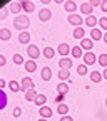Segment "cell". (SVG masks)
Returning <instances> with one entry per match:
<instances>
[{
	"label": "cell",
	"instance_id": "cell-1",
	"mask_svg": "<svg viewBox=\"0 0 107 121\" xmlns=\"http://www.w3.org/2000/svg\"><path fill=\"white\" fill-rule=\"evenodd\" d=\"M13 25L17 30L20 32H27V29L30 27V20H28V15H17L13 20Z\"/></svg>",
	"mask_w": 107,
	"mask_h": 121
},
{
	"label": "cell",
	"instance_id": "cell-2",
	"mask_svg": "<svg viewBox=\"0 0 107 121\" xmlns=\"http://www.w3.org/2000/svg\"><path fill=\"white\" fill-rule=\"evenodd\" d=\"M27 54H28V57L32 59V60L39 59V57H40V49H39V45H35V44H30L28 47H27Z\"/></svg>",
	"mask_w": 107,
	"mask_h": 121
},
{
	"label": "cell",
	"instance_id": "cell-3",
	"mask_svg": "<svg viewBox=\"0 0 107 121\" xmlns=\"http://www.w3.org/2000/svg\"><path fill=\"white\" fill-rule=\"evenodd\" d=\"M82 15H79V13H72V15H69V24H72V25H75V27H82ZM85 22V20H84Z\"/></svg>",
	"mask_w": 107,
	"mask_h": 121
},
{
	"label": "cell",
	"instance_id": "cell-4",
	"mask_svg": "<svg viewBox=\"0 0 107 121\" xmlns=\"http://www.w3.org/2000/svg\"><path fill=\"white\" fill-rule=\"evenodd\" d=\"M82 59H84V64L85 66H92V64H95V60H99V57H95L94 52H85Z\"/></svg>",
	"mask_w": 107,
	"mask_h": 121
},
{
	"label": "cell",
	"instance_id": "cell-5",
	"mask_svg": "<svg viewBox=\"0 0 107 121\" xmlns=\"http://www.w3.org/2000/svg\"><path fill=\"white\" fill-rule=\"evenodd\" d=\"M20 86H22V91H32L34 87H35V84H34V81L30 79V78H24L22 81H20Z\"/></svg>",
	"mask_w": 107,
	"mask_h": 121
},
{
	"label": "cell",
	"instance_id": "cell-6",
	"mask_svg": "<svg viewBox=\"0 0 107 121\" xmlns=\"http://www.w3.org/2000/svg\"><path fill=\"white\" fill-rule=\"evenodd\" d=\"M57 52L62 56V57H67L69 56V52H72V47L69 44H65V42H62V44H59V47H57Z\"/></svg>",
	"mask_w": 107,
	"mask_h": 121
},
{
	"label": "cell",
	"instance_id": "cell-7",
	"mask_svg": "<svg viewBox=\"0 0 107 121\" xmlns=\"http://www.w3.org/2000/svg\"><path fill=\"white\" fill-rule=\"evenodd\" d=\"M50 19H52L50 9H42V10L39 12V20H40V22H47V20H50Z\"/></svg>",
	"mask_w": 107,
	"mask_h": 121
},
{
	"label": "cell",
	"instance_id": "cell-8",
	"mask_svg": "<svg viewBox=\"0 0 107 121\" xmlns=\"http://www.w3.org/2000/svg\"><path fill=\"white\" fill-rule=\"evenodd\" d=\"M90 39L92 40H100V39H104V34H102V29H99V27H94L92 30H90Z\"/></svg>",
	"mask_w": 107,
	"mask_h": 121
},
{
	"label": "cell",
	"instance_id": "cell-9",
	"mask_svg": "<svg viewBox=\"0 0 107 121\" xmlns=\"http://www.w3.org/2000/svg\"><path fill=\"white\" fill-rule=\"evenodd\" d=\"M80 47L87 52H92V47H94V40L92 39H82L80 40Z\"/></svg>",
	"mask_w": 107,
	"mask_h": 121
},
{
	"label": "cell",
	"instance_id": "cell-10",
	"mask_svg": "<svg viewBox=\"0 0 107 121\" xmlns=\"http://www.w3.org/2000/svg\"><path fill=\"white\" fill-rule=\"evenodd\" d=\"M39 114H40V118H44V119H49V118L52 116V109L49 108V106H42V108H39Z\"/></svg>",
	"mask_w": 107,
	"mask_h": 121
},
{
	"label": "cell",
	"instance_id": "cell-11",
	"mask_svg": "<svg viewBox=\"0 0 107 121\" xmlns=\"http://www.w3.org/2000/svg\"><path fill=\"white\" fill-rule=\"evenodd\" d=\"M92 10H94V7L90 5V2H84V4L80 5V12H82L84 15H87V17H89V15H92Z\"/></svg>",
	"mask_w": 107,
	"mask_h": 121
},
{
	"label": "cell",
	"instance_id": "cell-12",
	"mask_svg": "<svg viewBox=\"0 0 107 121\" xmlns=\"http://www.w3.org/2000/svg\"><path fill=\"white\" fill-rule=\"evenodd\" d=\"M19 42L24 44V45H30V34H28V30L19 34Z\"/></svg>",
	"mask_w": 107,
	"mask_h": 121
},
{
	"label": "cell",
	"instance_id": "cell-13",
	"mask_svg": "<svg viewBox=\"0 0 107 121\" xmlns=\"http://www.w3.org/2000/svg\"><path fill=\"white\" fill-rule=\"evenodd\" d=\"M59 66H60V69H67V71H70V67H72V60L69 59V57H62L59 60Z\"/></svg>",
	"mask_w": 107,
	"mask_h": 121
},
{
	"label": "cell",
	"instance_id": "cell-14",
	"mask_svg": "<svg viewBox=\"0 0 107 121\" xmlns=\"http://www.w3.org/2000/svg\"><path fill=\"white\" fill-rule=\"evenodd\" d=\"M40 78H42V81H50V78H52V71H50V67H42V71H40Z\"/></svg>",
	"mask_w": 107,
	"mask_h": 121
},
{
	"label": "cell",
	"instance_id": "cell-15",
	"mask_svg": "<svg viewBox=\"0 0 107 121\" xmlns=\"http://www.w3.org/2000/svg\"><path fill=\"white\" fill-rule=\"evenodd\" d=\"M64 9L72 15V13H75V10L80 9V7H77V4H75V2H65V4H64Z\"/></svg>",
	"mask_w": 107,
	"mask_h": 121
},
{
	"label": "cell",
	"instance_id": "cell-16",
	"mask_svg": "<svg viewBox=\"0 0 107 121\" xmlns=\"http://www.w3.org/2000/svg\"><path fill=\"white\" fill-rule=\"evenodd\" d=\"M22 9H24L27 13H30V12H34V10H35V5H34V2H28V0H22Z\"/></svg>",
	"mask_w": 107,
	"mask_h": 121
},
{
	"label": "cell",
	"instance_id": "cell-17",
	"mask_svg": "<svg viewBox=\"0 0 107 121\" xmlns=\"http://www.w3.org/2000/svg\"><path fill=\"white\" fill-rule=\"evenodd\" d=\"M84 35H85V30H84V27H75V29H74V37H75V39L82 40V39H85Z\"/></svg>",
	"mask_w": 107,
	"mask_h": 121
},
{
	"label": "cell",
	"instance_id": "cell-18",
	"mask_svg": "<svg viewBox=\"0 0 107 121\" xmlns=\"http://www.w3.org/2000/svg\"><path fill=\"white\" fill-rule=\"evenodd\" d=\"M24 67H25L27 72H34V71L37 69V62H35V60H25Z\"/></svg>",
	"mask_w": 107,
	"mask_h": 121
},
{
	"label": "cell",
	"instance_id": "cell-19",
	"mask_svg": "<svg viewBox=\"0 0 107 121\" xmlns=\"http://www.w3.org/2000/svg\"><path fill=\"white\" fill-rule=\"evenodd\" d=\"M102 79H104L102 72H99V71H92V72H90V81H92V82H100Z\"/></svg>",
	"mask_w": 107,
	"mask_h": 121
},
{
	"label": "cell",
	"instance_id": "cell-20",
	"mask_svg": "<svg viewBox=\"0 0 107 121\" xmlns=\"http://www.w3.org/2000/svg\"><path fill=\"white\" fill-rule=\"evenodd\" d=\"M95 24H99V19H95V15H89V17L85 19V25H89L90 29H94Z\"/></svg>",
	"mask_w": 107,
	"mask_h": 121
},
{
	"label": "cell",
	"instance_id": "cell-21",
	"mask_svg": "<svg viewBox=\"0 0 107 121\" xmlns=\"http://www.w3.org/2000/svg\"><path fill=\"white\" fill-rule=\"evenodd\" d=\"M37 91L35 89H32V91H27V93H25V101H34L35 103V99H37Z\"/></svg>",
	"mask_w": 107,
	"mask_h": 121
},
{
	"label": "cell",
	"instance_id": "cell-22",
	"mask_svg": "<svg viewBox=\"0 0 107 121\" xmlns=\"http://www.w3.org/2000/svg\"><path fill=\"white\" fill-rule=\"evenodd\" d=\"M57 113H59L60 116H67V113H69V106L64 104V103L59 104V106H57Z\"/></svg>",
	"mask_w": 107,
	"mask_h": 121
},
{
	"label": "cell",
	"instance_id": "cell-23",
	"mask_svg": "<svg viewBox=\"0 0 107 121\" xmlns=\"http://www.w3.org/2000/svg\"><path fill=\"white\" fill-rule=\"evenodd\" d=\"M22 10V2H12L10 4V12L12 13H19Z\"/></svg>",
	"mask_w": 107,
	"mask_h": 121
},
{
	"label": "cell",
	"instance_id": "cell-24",
	"mask_svg": "<svg viewBox=\"0 0 107 121\" xmlns=\"http://www.w3.org/2000/svg\"><path fill=\"white\" fill-rule=\"evenodd\" d=\"M7 108V94L5 91L0 89V109H5Z\"/></svg>",
	"mask_w": 107,
	"mask_h": 121
},
{
	"label": "cell",
	"instance_id": "cell-25",
	"mask_svg": "<svg viewBox=\"0 0 107 121\" xmlns=\"http://www.w3.org/2000/svg\"><path fill=\"white\" fill-rule=\"evenodd\" d=\"M57 93H59V94H64V96H65V94L69 93V86H67L65 82H60V84L57 86Z\"/></svg>",
	"mask_w": 107,
	"mask_h": 121
},
{
	"label": "cell",
	"instance_id": "cell-26",
	"mask_svg": "<svg viewBox=\"0 0 107 121\" xmlns=\"http://www.w3.org/2000/svg\"><path fill=\"white\" fill-rule=\"evenodd\" d=\"M69 74H70V71H67V69H60L57 76H59V79L64 82V81H67V79H69Z\"/></svg>",
	"mask_w": 107,
	"mask_h": 121
},
{
	"label": "cell",
	"instance_id": "cell-27",
	"mask_svg": "<svg viewBox=\"0 0 107 121\" xmlns=\"http://www.w3.org/2000/svg\"><path fill=\"white\" fill-rule=\"evenodd\" d=\"M45 103H47V96H45V94H39L37 99H35V104L39 106V108H42V106H45Z\"/></svg>",
	"mask_w": 107,
	"mask_h": 121
},
{
	"label": "cell",
	"instance_id": "cell-28",
	"mask_svg": "<svg viewBox=\"0 0 107 121\" xmlns=\"http://www.w3.org/2000/svg\"><path fill=\"white\" fill-rule=\"evenodd\" d=\"M72 57H75V59H79V57H82V47L80 45H75V47H72Z\"/></svg>",
	"mask_w": 107,
	"mask_h": 121
},
{
	"label": "cell",
	"instance_id": "cell-29",
	"mask_svg": "<svg viewBox=\"0 0 107 121\" xmlns=\"http://www.w3.org/2000/svg\"><path fill=\"white\" fill-rule=\"evenodd\" d=\"M8 87H10V91H13V93H19V91H22V86H20L17 81H10V82H8Z\"/></svg>",
	"mask_w": 107,
	"mask_h": 121
},
{
	"label": "cell",
	"instance_id": "cell-30",
	"mask_svg": "<svg viewBox=\"0 0 107 121\" xmlns=\"http://www.w3.org/2000/svg\"><path fill=\"white\" fill-rule=\"evenodd\" d=\"M44 56L47 57V59H52V57L55 56V51H54V47H45V49H44Z\"/></svg>",
	"mask_w": 107,
	"mask_h": 121
},
{
	"label": "cell",
	"instance_id": "cell-31",
	"mask_svg": "<svg viewBox=\"0 0 107 121\" xmlns=\"http://www.w3.org/2000/svg\"><path fill=\"white\" fill-rule=\"evenodd\" d=\"M0 37H2V40H8L12 37V34H10L8 29H2V30H0Z\"/></svg>",
	"mask_w": 107,
	"mask_h": 121
},
{
	"label": "cell",
	"instance_id": "cell-32",
	"mask_svg": "<svg viewBox=\"0 0 107 121\" xmlns=\"http://www.w3.org/2000/svg\"><path fill=\"white\" fill-rule=\"evenodd\" d=\"M97 62L102 66V67H105L107 69V54H100L99 56V60H97Z\"/></svg>",
	"mask_w": 107,
	"mask_h": 121
},
{
	"label": "cell",
	"instance_id": "cell-33",
	"mask_svg": "<svg viewBox=\"0 0 107 121\" xmlns=\"http://www.w3.org/2000/svg\"><path fill=\"white\" fill-rule=\"evenodd\" d=\"M99 29H102V30L107 32V17H100L99 19Z\"/></svg>",
	"mask_w": 107,
	"mask_h": 121
},
{
	"label": "cell",
	"instance_id": "cell-34",
	"mask_svg": "<svg viewBox=\"0 0 107 121\" xmlns=\"http://www.w3.org/2000/svg\"><path fill=\"white\" fill-rule=\"evenodd\" d=\"M13 62L19 66V64H25V60H24V57L20 54H13Z\"/></svg>",
	"mask_w": 107,
	"mask_h": 121
},
{
	"label": "cell",
	"instance_id": "cell-35",
	"mask_svg": "<svg viewBox=\"0 0 107 121\" xmlns=\"http://www.w3.org/2000/svg\"><path fill=\"white\" fill-rule=\"evenodd\" d=\"M12 114H13L15 118H20V116H22V108H20V106H15L13 111H12Z\"/></svg>",
	"mask_w": 107,
	"mask_h": 121
},
{
	"label": "cell",
	"instance_id": "cell-36",
	"mask_svg": "<svg viewBox=\"0 0 107 121\" xmlns=\"http://www.w3.org/2000/svg\"><path fill=\"white\" fill-rule=\"evenodd\" d=\"M77 72H79L80 76L87 74V66H85V64H80V66H77Z\"/></svg>",
	"mask_w": 107,
	"mask_h": 121
},
{
	"label": "cell",
	"instance_id": "cell-37",
	"mask_svg": "<svg viewBox=\"0 0 107 121\" xmlns=\"http://www.w3.org/2000/svg\"><path fill=\"white\" fill-rule=\"evenodd\" d=\"M60 121H74V118H72L70 114H67V116H62V118H60Z\"/></svg>",
	"mask_w": 107,
	"mask_h": 121
},
{
	"label": "cell",
	"instance_id": "cell-38",
	"mask_svg": "<svg viewBox=\"0 0 107 121\" xmlns=\"http://www.w3.org/2000/svg\"><path fill=\"white\" fill-rule=\"evenodd\" d=\"M64 99H65V96H64V94H59V96H57V99H55V101H57V103H59V104H62V101H64Z\"/></svg>",
	"mask_w": 107,
	"mask_h": 121
},
{
	"label": "cell",
	"instance_id": "cell-39",
	"mask_svg": "<svg viewBox=\"0 0 107 121\" xmlns=\"http://www.w3.org/2000/svg\"><path fill=\"white\" fill-rule=\"evenodd\" d=\"M7 64V59H5V56L2 54V56H0V66H5Z\"/></svg>",
	"mask_w": 107,
	"mask_h": 121
},
{
	"label": "cell",
	"instance_id": "cell-40",
	"mask_svg": "<svg viewBox=\"0 0 107 121\" xmlns=\"http://www.w3.org/2000/svg\"><path fill=\"white\" fill-rule=\"evenodd\" d=\"M90 5H92V7H99V5H102V2H99V0H92Z\"/></svg>",
	"mask_w": 107,
	"mask_h": 121
},
{
	"label": "cell",
	"instance_id": "cell-41",
	"mask_svg": "<svg viewBox=\"0 0 107 121\" xmlns=\"http://www.w3.org/2000/svg\"><path fill=\"white\" fill-rule=\"evenodd\" d=\"M5 86H8V82H7L5 79H0V89H2V87H5Z\"/></svg>",
	"mask_w": 107,
	"mask_h": 121
},
{
	"label": "cell",
	"instance_id": "cell-42",
	"mask_svg": "<svg viewBox=\"0 0 107 121\" xmlns=\"http://www.w3.org/2000/svg\"><path fill=\"white\" fill-rule=\"evenodd\" d=\"M100 9H102V12H107V0H105V2H102Z\"/></svg>",
	"mask_w": 107,
	"mask_h": 121
},
{
	"label": "cell",
	"instance_id": "cell-43",
	"mask_svg": "<svg viewBox=\"0 0 107 121\" xmlns=\"http://www.w3.org/2000/svg\"><path fill=\"white\" fill-rule=\"evenodd\" d=\"M7 13H8V10H2V12H0V17L5 19V17H7Z\"/></svg>",
	"mask_w": 107,
	"mask_h": 121
},
{
	"label": "cell",
	"instance_id": "cell-44",
	"mask_svg": "<svg viewBox=\"0 0 107 121\" xmlns=\"http://www.w3.org/2000/svg\"><path fill=\"white\" fill-rule=\"evenodd\" d=\"M102 76H104V79H107V69H104V72H102Z\"/></svg>",
	"mask_w": 107,
	"mask_h": 121
},
{
	"label": "cell",
	"instance_id": "cell-45",
	"mask_svg": "<svg viewBox=\"0 0 107 121\" xmlns=\"http://www.w3.org/2000/svg\"><path fill=\"white\" fill-rule=\"evenodd\" d=\"M102 40H104V42H105V44H107V32H105V34H104V39H102Z\"/></svg>",
	"mask_w": 107,
	"mask_h": 121
},
{
	"label": "cell",
	"instance_id": "cell-46",
	"mask_svg": "<svg viewBox=\"0 0 107 121\" xmlns=\"http://www.w3.org/2000/svg\"><path fill=\"white\" fill-rule=\"evenodd\" d=\"M39 121H49V119H44V118H40V119H39Z\"/></svg>",
	"mask_w": 107,
	"mask_h": 121
},
{
	"label": "cell",
	"instance_id": "cell-47",
	"mask_svg": "<svg viewBox=\"0 0 107 121\" xmlns=\"http://www.w3.org/2000/svg\"><path fill=\"white\" fill-rule=\"evenodd\" d=\"M105 106H107V98H105Z\"/></svg>",
	"mask_w": 107,
	"mask_h": 121
}]
</instances>
